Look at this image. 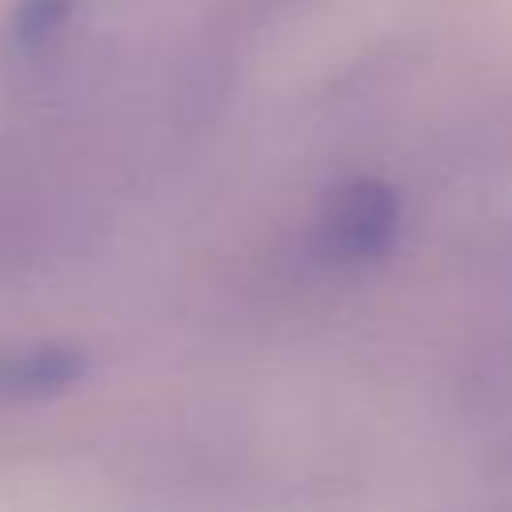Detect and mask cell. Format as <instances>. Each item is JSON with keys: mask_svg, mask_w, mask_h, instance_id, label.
I'll list each match as a JSON object with an SVG mask.
<instances>
[{"mask_svg": "<svg viewBox=\"0 0 512 512\" xmlns=\"http://www.w3.org/2000/svg\"><path fill=\"white\" fill-rule=\"evenodd\" d=\"M68 8H72V0H24V4L16 8L12 36H16L24 48H36V44H44V40L68 20Z\"/></svg>", "mask_w": 512, "mask_h": 512, "instance_id": "7a4b0ae2", "label": "cell"}, {"mask_svg": "<svg viewBox=\"0 0 512 512\" xmlns=\"http://www.w3.org/2000/svg\"><path fill=\"white\" fill-rule=\"evenodd\" d=\"M80 372V356L64 348H28L0 356V400H36L60 392Z\"/></svg>", "mask_w": 512, "mask_h": 512, "instance_id": "6da1fadb", "label": "cell"}]
</instances>
